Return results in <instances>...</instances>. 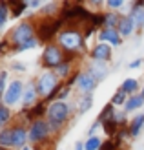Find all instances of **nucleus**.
<instances>
[{"mask_svg":"<svg viewBox=\"0 0 144 150\" xmlns=\"http://www.w3.org/2000/svg\"><path fill=\"white\" fill-rule=\"evenodd\" d=\"M144 128V114H137L130 121V137H139V134Z\"/></svg>","mask_w":144,"mask_h":150,"instance_id":"f3484780","label":"nucleus"},{"mask_svg":"<svg viewBox=\"0 0 144 150\" xmlns=\"http://www.w3.org/2000/svg\"><path fill=\"white\" fill-rule=\"evenodd\" d=\"M35 26L31 24V22H27V20H24V22H20V24H17L13 29H11V33H9V40L15 44V46H20V44H24V42H27V40H31V39H35Z\"/></svg>","mask_w":144,"mask_h":150,"instance_id":"39448f33","label":"nucleus"},{"mask_svg":"<svg viewBox=\"0 0 144 150\" xmlns=\"http://www.w3.org/2000/svg\"><path fill=\"white\" fill-rule=\"evenodd\" d=\"M9 15H11L9 4H7V2H2V7H0V31H2V28L6 26L7 18H9Z\"/></svg>","mask_w":144,"mask_h":150,"instance_id":"cd10ccee","label":"nucleus"},{"mask_svg":"<svg viewBox=\"0 0 144 150\" xmlns=\"http://www.w3.org/2000/svg\"><path fill=\"white\" fill-rule=\"evenodd\" d=\"M142 64V61H140V59H137V61H133V62H130V68L133 70V68H139V66Z\"/></svg>","mask_w":144,"mask_h":150,"instance_id":"c9c22d12","label":"nucleus"},{"mask_svg":"<svg viewBox=\"0 0 144 150\" xmlns=\"http://www.w3.org/2000/svg\"><path fill=\"white\" fill-rule=\"evenodd\" d=\"M13 68L18 70V71H26V64H20V62H13Z\"/></svg>","mask_w":144,"mask_h":150,"instance_id":"f704fd0d","label":"nucleus"},{"mask_svg":"<svg viewBox=\"0 0 144 150\" xmlns=\"http://www.w3.org/2000/svg\"><path fill=\"white\" fill-rule=\"evenodd\" d=\"M98 39L104 44H110V46H120L122 44V35L119 33L117 28H102L98 31Z\"/></svg>","mask_w":144,"mask_h":150,"instance_id":"9d476101","label":"nucleus"},{"mask_svg":"<svg viewBox=\"0 0 144 150\" xmlns=\"http://www.w3.org/2000/svg\"><path fill=\"white\" fill-rule=\"evenodd\" d=\"M66 61V53L64 50L57 46V44H48L46 48L42 51V66H46V68H58L60 64Z\"/></svg>","mask_w":144,"mask_h":150,"instance_id":"7ed1b4c3","label":"nucleus"},{"mask_svg":"<svg viewBox=\"0 0 144 150\" xmlns=\"http://www.w3.org/2000/svg\"><path fill=\"white\" fill-rule=\"evenodd\" d=\"M40 2H37V0H33V2H27V7H39Z\"/></svg>","mask_w":144,"mask_h":150,"instance_id":"e433bc0d","label":"nucleus"},{"mask_svg":"<svg viewBox=\"0 0 144 150\" xmlns=\"http://www.w3.org/2000/svg\"><path fill=\"white\" fill-rule=\"evenodd\" d=\"M13 148H24L26 143L29 141V130L24 128V126H13Z\"/></svg>","mask_w":144,"mask_h":150,"instance_id":"f8f14e48","label":"nucleus"},{"mask_svg":"<svg viewBox=\"0 0 144 150\" xmlns=\"http://www.w3.org/2000/svg\"><path fill=\"white\" fill-rule=\"evenodd\" d=\"M46 121L49 123L51 130H58L67 119H70V106L66 101H53L48 106V114H46Z\"/></svg>","mask_w":144,"mask_h":150,"instance_id":"f03ea898","label":"nucleus"},{"mask_svg":"<svg viewBox=\"0 0 144 150\" xmlns=\"http://www.w3.org/2000/svg\"><path fill=\"white\" fill-rule=\"evenodd\" d=\"M9 119H11L9 108H7L4 103H0V128H2V130H4V126L9 123Z\"/></svg>","mask_w":144,"mask_h":150,"instance_id":"a878e982","label":"nucleus"},{"mask_svg":"<svg viewBox=\"0 0 144 150\" xmlns=\"http://www.w3.org/2000/svg\"><path fill=\"white\" fill-rule=\"evenodd\" d=\"M126 101H128V95L122 92V90H117V92H115V95H113L111 97V104H113V106H124V104H126Z\"/></svg>","mask_w":144,"mask_h":150,"instance_id":"bb28decb","label":"nucleus"},{"mask_svg":"<svg viewBox=\"0 0 144 150\" xmlns=\"http://www.w3.org/2000/svg\"><path fill=\"white\" fill-rule=\"evenodd\" d=\"M0 7H2V2H0Z\"/></svg>","mask_w":144,"mask_h":150,"instance_id":"79ce46f5","label":"nucleus"},{"mask_svg":"<svg viewBox=\"0 0 144 150\" xmlns=\"http://www.w3.org/2000/svg\"><path fill=\"white\" fill-rule=\"evenodd\" d=\"M22 95H24V82L18 81V79H15L11 84L7 86L2 101H4L6 106H15L18 101H22Z\"/></svg>","mask_w":144,"mask_h":150,"instance_id":"0eeeda50","label":"nucleus"},{"mask_svg":"<svg viewBox=\"0 0 144 150\" xmlns=\"http://www.w3.org/2000/svg\"><path fill=\"white\" fill-rule=\"evenodd\" d=\"M88 71L95 77L97 82H100V81H104L106 75H108V66H106V62H93V61H91Z\"/></svg>","mask_w":144,"mask_h":150,"instance_id":"2eb2a0df","label":"nucleus"},{"mask_svg":"<svg viewBox=\"0 0 144 150\" xmlns=\"http://www.w3.org/2000/svg\"><path fill=\"white\" fill-rule=\"evenodd\" d=\"M57 9H58V4L57 2H51L48 6H42V13L44 15H51V13H55Z\"/></svg>","mask_w":144,"mask_h":150,"instance_id":"7c9ffc66","label":"nucleus"},{"mask_svg":"<svg viewBox=\"0 0 144 150\" xmlns=\"http://www.w3.org/2000/svg\"><path fill=\"white\" fill-rule=\"evenodd\" d=\"M37 97H39V92H37V84L35 82H29V84L24 88V95H22V104L24 106H35V101H37Z\"/></svg>","mask_w":144,"mask_h":150,"instance_id":"ddd939ff","label":"nucleus"},{"mask_svg":"<svg viewBox=\"0 0 144 150\" xmlns=\"http://www.w3.org/2000/svg\"><path fill=\"white\" fill-rule=\"evenodd\" d=\"M140 93H142V95H144V86H142V92H140Z\"/></svg>","mask_w":144,"mask_h":150,"instance_id":"a19ab883","label":"nucleus"},{"mask_svg":"<svg viewBox=\"0 0 144 150\" xmlns=\"http://www.w3.org/2000/svg\"><path fill=\"white\" fill-rule=\"evenodd\" d=\"M7 48H9V39H6V40H2V42H0V55H2V53H6V51H7Z\"/></svg>","mask_w":144,"mask_h":150,"instance_id":"72a5a7b5","label":"nucleus"},{"mask_svg":"<svg viewBox=\"0 0 144 150\" xmlns=\"http://www.w3.org/2000/svg\"><path fill=\"white\" fill-rule=\"evenodd\" d=\"M135 28H137V24L133 22V18L130 17V15H122V18H120L119 26H117L119 33L122 35V37H130V35L135 31Z\"/></svg>","mask_w":144,"mask_h":150,"instance_id":"4468645a","label":"nucleus"},{"mask_svg":"<svg viewBox=\"0 0 144 150\" xmlns=\"http://www.w3.org/2000/svg\"><path fill=\"white\" fill-rule=\"evenodd\" d=\"M77 106H79V114H86V112L93 106V97L91 95H82Z\"/></svg>","mask_w":144,"mask_h":150,"instance_id":"b1692460","label":"nucleus"},{"mask_svg":"<svg viewBox=\"0 0 144 150\" xmlns=\"http://www.w3.org/2000/svg\"><path fill=\"white\" fill-rule=\"evenodd\" d=\"M98 82L95 81V77L89 71H79V77H77V88L80 90L82 95H91V92L97 88Z\"/></svg>","mask_w":144,"mask_h":150,"instance_id":"1a4fd4ad","label":"nucleus"},{"mask_svg":"<svg viewBox=\"0 0 144 150\" xmlns=\"http://www.w3.org/2000/svg\"><path fill=\"white\" fill-rule=\"evenodd\" d=\"M142 104H144V95L139 92L131 97H128V101L124 104V112H135V110H139Z\"/></svg>","mask_w":144,"mask_h":150,"instance_id":"a211bd4d","label":"nucleus"},{"mask_svg":"<svg viewBox=\"0 0 144 150\" xmlns=\"http://www.w3.org/2000/svg\"><path fill=\"white\" fill-rule=\"evenodd\" d=\"M119 90H122L128 97H131V95H135V93H139V82H137V79L130 77V79H126L122 84H120Z\"/></svg>","mask_w":144,"mask_h":150,"instance_id":"6ab92c4d","label":"nucleus"},{"mask_svg":"<svg viewBox=\"0 0 144 150\" xmlns=\"http://www.w3.org/2000/svg\"><path fill=\"white\" fill-rule=\"evenodd\" d=\"M75 150H84V143H77L75 145Z\"/></svg>","mask_w":144,"mask_h":150,"instance_id":"4c0bfd02","label":"nucleus"},{"mask_svg":"<svg viewBox=\"0 0 144 150\" xmlns=\"http://www.w3.org/2000/svg\"><path fill=\"white\" fill-rule=\"evenodd\" d=\"M106 6L110 7V9H120V7L124 6L122 0H110V2H106Z\"/></svg>","mask_w":144,"mask_h":150,"instance_id":"2f4dec72","label":"nucleus"},{"mask_svg":"<svg viewBox=\"0 0 144 150\" xmlns=\"http://www.w3.org/2000/svg\"><path fill=\"white\" fill-rule=\"evenodd\" d=\"M6 81H7V71H0V97H4L6 90H7Z\"/></svg>","mask_w":144,"mask_h":150,"instance_id":"c756f323","label":"nucleus"},{"mask_svg":"<svg viewBox=\"0 0 144 150\" xmlns=\"http://www.w3.org/2000/svg\"><path fill=\"white\" fill-rule=\"evenodd\" d=\"M100 148H102V139L98 136L88 137L84 141V150H100Z\"/></svg>","mask_w":144,"mask_h":150,"instance_id":"393cba45","label":"nucleus"},{"mask_svg":"<svg viewBox=\"0 0 144 150\" xmlns=\"http://www.w3.org/2000/svg\"><path fill=\"white\" fill-rule=\"evenodd\" d=\"M20 150H33L31 146H24V148H20Z\"/></svg>","mask_w":144,"mask_h":150,"instance_id":"58836bf2","label":"nucleus"},{"mask_svg":"<svg viewBox=\"0 0 144 150\" xmlns=\"http://www.w3.org/2000/svg\"><path fill=\"white\" fill-rule=\"evenodd\" d=\"M58 44L66 53H79V51L86 50L84 44V37L79 29H64V31L58 33Z\"/></svg>","mask_w":144,"mask_h":150,"instance_id":"f257e3e1","label":"nucleus"},{"mask_svg":"<svg viewBox=\"0 0 144 150\" xmlns=\"http://www.w3.org/2000/svg\"><path fill=\"white\" fill-rule=\"evenodd\" d=\"M37 44H39V39H31L24 44H20V46H13V51L20 53V51H26V50H33V48H37Z\"/></svg>","mask_w":144,"mask_h":150,"instance_id":"c85d7f7f","label":"nucleus"},{"mask_svg":"<svg viewBox=\"0 0 144 150\" xmlns=\"http://www.w3.org/2000/svg\"><path fill=\"white\" fill-rule=\"evenodd\" d=\"M0 150H7V148H4V146H0Z\"/></svg>","mask_w":144,"mask_h":150,"instance_id":"ea45409f","label":"nucleus"},{"mask_svg":"<svg viewBox=\"0 0 144 150\" xmlns=\"http://www.w3.org/2000/svg\"><path fill=\"white\" fill-rule=\"evenodd\" d=\"M117 146H119V143H115V141L108 139V141H104V145H102L100 150H117Z\"/></svg>","mask_w":144,"mask_h":150,"instance_id":"473e14b6","label":"nucleus"},{"mask_svg":"<svg viewBox=\"0 0 144 150\" xmlns=\"http://www.w3.org/2000/svg\"><path fill=\"white\" fill-rule=\"evenodd\" d=\"M120 18H122V15H119L115 11H108L104 13V26L102 28H117Z\"/></svg>","mask_w":144,"mask_h":150,"instance_id":"aec40b11","label":"nucleus"},{"mask_svg":"<svg viewBox=\"0 0 144 150\" xmlns=\"http://www.w3.org/2000/svg\"><path fill=\"white\" fill-rule=\"evenodd\" d=\"M111 59V46L110 44H95V48L91 50V61L93 62H108Z\"/></svg>","mask_w":144,"mask_h":150,"instance_id":"9b49d317","label":"nucleus"},{"mask_svg":"<svg viewBox=\"0 0 144 150\" xmlns=\"http://www.w3.org/2000/svg\"><path fill=\"white\" fill-rule=\"evenodd\" d=\"M9 4V11H11V17H22V13H24V9L27 7L26 2H20V0H17V2H7Z\"/></svg>","mask_w":144,"mask_h":150,"instance_id":"4be33fe9","label":"nucleus"},{"mask_svg":"<svg viewBox=\"0 0 144 150\" xmlns=\"http://www.w3.org/2000/svg\"><path fill=\"white\" fill-rule=\"evenodd\" d=\"M70 73H71V59H66V61L57 68V75H58V79L62 81L66 77H71Z\"/></svg>","mask_w":144,"mask_h":150,"instance_id":"5701e85b","label":"nucleus"},{"mask_svg":"<svg viewBox=\"0 0 144 150\" xmlns=\"http://www.w3.org/2000/svg\"><path fill=\"white\" fill-rule=\"evenodd\" d=\"M62 22H64L62 18H55V20H51V22L46 18L39 28H37V33H39V40H42V42H44V40H51V37H53V35H57V37H58V33H60L58 29H60V26H62Z\"/></svg>","mask_w":144,"mask_h":150,"instance_id":"6e6552de","label":"nucleus"},{"mask_svg":"<svg viewBox=\"0 0 144 150\" xmlns=\"http://www.w3.org/2000/svg\"><path fill=\"white\" fill-rule=\"evenodd\" d=\"M27 130H29V143H40V141L48 139L51 126L46 119H39V121H33Z\"/></svg>","mask_w":144,"mask_h":150,"instance_id":"423d86ee","label":"nucleus"},{"mask_svg":"<svg viewBox=\"0 0 144 150\" xmlns=\"http://www.w3.org/2000/svg\"><path fill=\"white\" fill-rule=\"evenodd\" d=\"M35 84H37V92H39V95L40 97H46V99L60 86L58 84V75H57V71H44Z\"/></svg>","mask_w":144,"mask_h":150,"instance_id":"20e7f679","label":"nucleus"},{"mask_svg":"<svg viewBox=\"0 0 144 150\" xmlns=\"http://www.w3.org/2000/svg\"><path fill=\"white\" fill-rule=\"evenodd\" d=\"M0 146H4V148H13V130H11V128L0 130Z\"/></svg>","mask_w":144,"mask_h":150,"instance_id":"412c9836","label":"nucleus"},{"mask_svg":"<svg viewBox=\"0 0 144 150\" xmlns=\"http://www.w3.org/2000/svg\"><path fill=\"white\" fill-rule=\"evenodd\" d=\"M46 114H48V110H46V101L44 103H37L35 106L27 112V121H39V119H42V117H46Z\"/></svg>","mask_w":144,"mask_h":150,"instance_id":"dca6fc26","label":"nucleus"}]
</instances>
